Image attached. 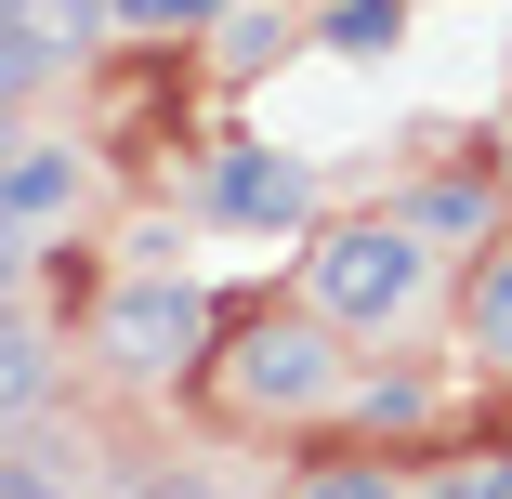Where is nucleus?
Segmentation results:
<instances>
[{
    "instance_id": "1",
    "label": "nucleus",
    "mask_w": 512,
    "mask_h": 499,
    "mask_svg": "<svg viewBox=\"0 0 512 499\" xmlns=\"http://www.w3.org/2000/svg\"><path fill=\"white\" fill-rule=\"evenodd\" d=\"M421 289H434V250L407 224H329L316 250H302V303H316L329 329H394Z\"/></svg>"
},
{
    "instance_id": "9",
    "label": "nucleus",
    "mask_w": 512,
    "mask_h": 499,
    "mask_svg": "<svg viewBox=\"0 0 512 499\" xmlns=\"http://www.w3.org/2000/svg\"><path fill=\"white\" fill-rule=\"evenodd\" d=\"M473 355H486V368L512 381V250H499V263L473 276Z\"/></svg>"
},
{
    "instance_id": "4",
    "label": "nucleus",
    "mask_w": 512,
    "mask_h": 499,
    "mask_svg": "<svg viewBox=\"0 0 512 499\" xmlns=\"http://www.w3.org/2000/svg\"><path fill=\"white\" fill-rule=\"evenodd\" d=\"M211 211L224 224H302L316 184H302V158H276V145H224L211 158Z\"/></svg>"
},
{
    "instance_id": "13",
    "label": "nucleus",
    "mask_w": 512,
    "mask_h": 499,
    "mask_svg": "<svg viewBox=\"0 0 512 499\" xmlns=\"http://www.w3.org/2000/svg\"><path fill=\"white\" fill-rule=\"evenodd\" d=\"M27 394H40V342H27L14 316H0V421H14V408H27Z\"/></svg>"
},
{
    "instance_id": "8",
    "label": "nucleus",
    "mask_w": 512,
    "mask_h": 499,
    "mask_svg": "<svg viewBox=\"0 0 512 499\" xmlns=\"http://www.w3.org/2000/svg\"><path fill=\"white\" fill-rule=\"evenodd\" d=\"M329 53H355V66H381L394 40H407V0H329V27H316Z\"/></svg>"
},
{
    "instance_id": "3",
    "label": "nucleus",
    "mask_w": 512,
    "mask_h": 499,
    "mask_svg": "<svg viewBox=\"0 0 512 499\" xmlns=\"http://www.w3.org/2000/svg\"><path fill=\"white\" fill-rule=\"evenodd\" d=\"M106 368H132V381H158V368H197L211 355V303H197L184 276H132L119 303H106Z\"/></svg>"
},
{
    "instance_id": "6",
    "label": "nucleus",
    "mask_w": 512,
    "mask_h": 499,
    "mask_svg": "<svg viewBox=\"0 0 512 499\" xmlns=\"http://www.w3.org/2000/svg\"><path fill=\"white\" fill-rule=\"evenodd\" d=\"M486 224H499V184H486V171H434L421 211H407V237H421V250H434V237H486Z\"/></svg>"
},
{
    "instance_id": "2",
    "label": "nucleus",
    "mask_w": 512,
    "mask_h": 499,
    "mask_svg": "<svg viewBox=\"0 0 512 499\" xmlns=\"http://www.w3.org/2000/svg\"><path fill=\"white\" fill-rule=\"evenodd\" d=\"M342 329L329 316H263V329H237V355H224V394L250 421H302V408H329L342 394V355H329Z\"/></svg>"
},
{
    "instance_id": "12",
    "label": "nucleus",
    "mask_w": 512,
    "mask_h": 499,
    "mask_svg": "<svg viewBox=\"0 0 512 499\" xmlns=\"http://www.w3.org/2000/svg\"><path fill=\"white\" fill-rule=\"evenodd\" d=\"M421 499H512V447H486V460H447Z\"/></svg>"
},
{
    "instance_id": "11",
    "label": "nucleus",
    "mask_w": 512,
    "mask_h": 499,
    "mask_svg": "<svg viewBox=\"0 0 512 499\" xmlns=\"http://www.w3.org/2000/svg\"><path fill=\"white\" fill-rule=\"evenodd\" d=\"M289 499H407V486H394L381 460H316V473H302Z\"/></svg>"
},
{
    "instance_id": "7",
    "label": "nucleus",
    "mask_w": 512,
    "mask_h": 499,
    "mask_svg": "<svg viewBox=\"0 0 512 499\" xmlns=\"http://www.w3.org/2000/svg\"><path fill=\"white\" fill-rule=\"evenodd\" d=\"M66 197H79V158H66V145H40V158L0 171V224H40V211H66Z\"/></svg>"
},
{
    "instance_id": "5",
    "label": "nucleus",
    "mask_w": 512,
    "mask_h": 499,
    "mask_svg": "<svg viewBox=\"0 0 512 499\" xmlns=\"http://www.w3.org/2000/svg\"><path fill=\"white\" fill-rule=\"evenodd\" d=\"M329 408H355V434H421L434 421V381L421 368H368V381H342Z\"/></svg>"
},
{
    "instance_id": "14",
    "label": "nucleus",
    "mask_w": 512,
    "mask_h": 499,
    "mask_svg": "<svg viewBox=\"0 0 512 499\" xmlns=\"http://www.w3.org/2000/svg\"><path fill=\"white\" fill-rule=\"evenodd\" d=\"M224 0H119V27H211Z\"/></svg>"
},
{
    "instance_id": "16",
    "label": "nucleus",
    "mask_w": 512,
    "mask_h": 499,
    "mask_svg": "<svg viewBox=\"0 0 512 499\" xmlns=\"http://www.w3.org/2000/svg\"><path fill=\"white\" fill-rule=\"evenodd\" d=\"M0 92H14V66H0Z\"/></svg>"
},
{
    "instance_id": "10",
    "label": "nucleus",
    "mask_w": 512,
    "mask_h": 499,
    "mask_svg": "<svg viewBox=\"0 0 512 499\" xmlns=\"http://www.w3.org/2000/svg\"><path fill=\"white\" fill-rule=\"evenodd\" d=\"M211 40H224V66H263V53H289V27H276V14H250V0H224V14H211Z\"/></svg>"
},
{
    "instance_id": "15",
    "label": "nucleus",
    "mask_w": 512,
    "mask_h": 499,
    "mask_svg": "<svg viewBox=\"0 0 512 499\" xmlns=\"http://www.w3.org/2000/svg\"><path fill=\"white\" fill-rule=\"evenodd\" d=\"M0 263H14V237H0Z\"/></svg>"
}]
</instances>
